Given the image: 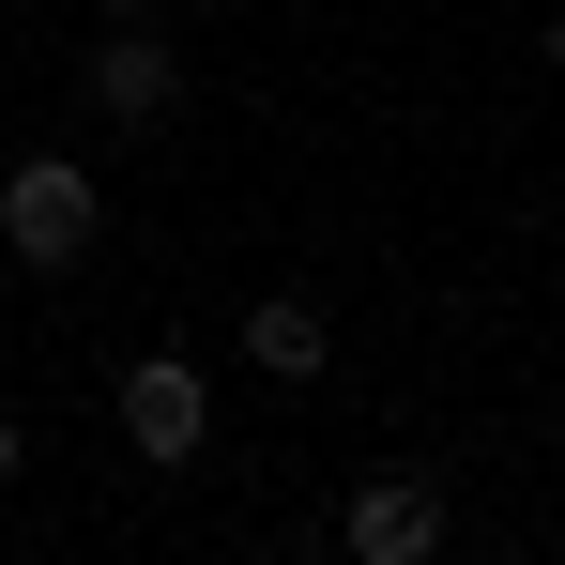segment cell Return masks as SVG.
<instances>
[{
  "mask_svg": "<svg viewBox=\"0 0 565 565\" xmlns=\"http://www.w3.org/2000/svg\"><path fill=\"white\" fill-rule=\"evenodd\" d=\"M93 230H107V199H93L77 153H31V169L0 184V245H15L31 276H77V260H93Z\"/></svg>",
  "mask_w": 565,
  "mask_h": 565,
  "instance_id": "cell-1",
  "label": "cell"
},
{
  "mask_svg": "<svg viewBox=\"0 0 565 565\" xmlns=\"http://www.w3.org/2000/svg\"><path fill=\"white\" fill-rule=\"evenodd\" d=\"M122 444L153 473H184L199 444H214V382H199V352H138L122 367Z\"/></svg>",
  "mask_w": 565,
  "mask_h": 565,
  "instance_id": "cell-2",
  "label": "cell"
},
{
  "mask_svg": "<svg viewBox=\"0 0 565 565\" xmlns=\"http://www.w3.org/2000/svg\"><path fill=\"white\" fill-rule=\"evenodd\" d=\"M77 93H93L107 122H169V93H184V62H169V46H153V31L122 15V31H107L93 62H77Z\"/></svg>",
  "mask_w": 565,
  "mask_h": 565,
  "instance_id": "cell-3",
  "label": "cell"
},
{
  "mask_svg": "<svg viewBox=\"0 0 565 565\" xmlns=\"http://www.w3.org/2000/svg\"><path fill=\"white\" fill-rule=\"evenodd\" d=\"M352 551L367 565H428L444 551V504H428L413 473H382V489H352Z\"/></svg>",
  "mask_w": 565,
  "mask_h": 565,
  "instance_id": "cell-4",
  "label": "cell"
},
{
  "mask_svg": "<svg viewBox=\"0 0 565 565\" xmlns=\"http://www.w3.org/2000/svg\"><path fill=\"white\" fill-rule=\"evenodd\" d=\"M321 352H337V337H321L306 290H260V306H245V367L260 382H321Z\"/></svg>",
  "mask_w": 565,
  "mask_h": 565,
  "instance_id": "cell-5",
  "label": "cell"
},
{
  "mask_svg": "<svg viewBox=\"0 0 565 565\" xmlns=\"http://www.w3.org/2000/svg\"><path fill=\"white\" fill-rule=\"evenodd\" d=\"M0 489H15V413H0Z\"/></svg>",
  "mask_w": 565,
  "mask_h": 565,
  "instance_id": "cell-6",
  "label": "cell"
},
{
  "mask_svg": "<svg viewBox=\"0 0 565 565\" xmlns=\"http://www.w3.org/2000/svg\"><path fill=\"white\" fill-rule=\"evenodd\" d=\"M93 15H153V0H93Z\"/></svg>",
  "mask_w": 565,
  "mask_h": 565,
  "instance_id": "cell-7",
  "label": "cell"
},
{
  "mask_svg": "<svg viewBox=\"0 0 565 565\" xmlns=\"http://www.w3.org/2000/svg\"><path fill=\"white\" fill-rule=\"evenodd\" d=\"M551 77H565V15H551Z\"/></svg>",
  "mask_w": 565,
  "mask_h": 565,
  "instance_id": "cell-8",
  "label": "cell"
}]
</instances>
